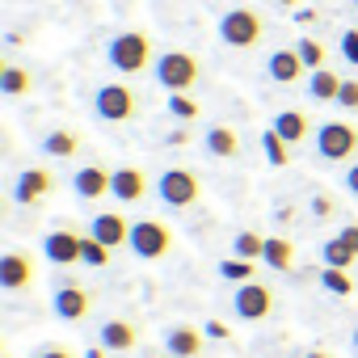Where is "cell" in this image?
I'll list each match as a JSON object with an SVG mask.
<instances>
[{"instance_id": "obj_30", "label": "cell", "mask_w": 358, "mask_h": 358, "mask_svg": "<svg viewBox=\"0 0 358 358\" xmlns=\"http://www.w3.org/2000/svg\"><path fill=\"white\" fill-rule=\"evenodd\" d=\"M110 253H114L110 245H101L97 236H85V262H80V266H89V270H106V266H110Z\"/></svg>"}, {"instance_id": "obj_23", "label": "cell", "mask_w": 358, "mask_h": 358, "mask_svg": "<svg viewBox=\"0 0 358 358\" xmlns=\"http://www.w3.org/2000/svg\"><path fill=\"white\" fill-rule=\"evenodd\" d=\"M262 262H266L270 270H278V274H291V266H295V245H291L287 236H266Z\"/></svg>"}, {"instance_id": "obj_26", "label": "cell", "mask_w": 358, "mask_h": 358, "mask_svg": "<svg viewBox=\"0 0 358 358\" xmlns=\"http://www.w3.org/2000/svg\"><path fill=\"white\" fill-rule=\"evenodd\" d=\"M262 152H266V160L274 164V169H287L291 164V143L270 127V131H262Z\"/></svg>"}, {"instance_id": "obj_1", "label": "cell", "mask_w": 358, "mask_h": 358, "mask_svg": "<svg viewBox=\"0 0 358 358\" xmlns=\"http://www.w3.org/2000/svg\"><path fill=\"white\" fill-rule=\"evenodd\" d=\"M106 64H110L118 76H139V72H148V68L156 64L152 38H148L143 30H122V34H114V38L106 43Z\"/></svg>"}, {"instance_id": "obj_31", "label": "cell", "mask_w": 358, "mask_h": 358, "mask_svg": "<svg viewBox=\"0 0 358 358\" xmlns=\"http://www.w3.org/2000/svg\"><path fill=\"white\" fill-rule=\"evenodd\" d=\"M295 51H299V59L308 64V72H316V68H324V43H316V38H299L295 43Z\"/></svg>"}, {"instance_id": "obj_11", "label": "cell", "mask_w": 358, "mask_h": 358, "mask_svg": "<svg viewBox=\"0 0 358 358\" xmlns=\"http://www.w3.org/2000/svg\"><path fill=\"white\" fill-rule=\"evenodd\" d=\"M43 257L51 266H80L85 262V236L72 228H55L43 236Z\"/></svg>"}, {"instance_id": "obj_28", "label": "cell", "mask_w": 358, "mask_h": 358, "mask_svg": "<svg viewBox=\"0 0 358 358\" xmlns=\"http://www.w3.org/2000/svg\"><path fill=\"white\" fill-rule=\"evenodd\" d=\"M320 257H324V266H337V270H350V266L358 262V257H354V253H350V249H345V245L337 241V236H329V241H324Z\"/></svg>"}, {"instance_id": "obj_41", "label": "cell", "mask_w": 358, "mask_h": 358, "mask_svg": "<svg viewBox=\"0 0 358 358\" xmlns=\"http://www.w3.org/2000/svg\"><path fill=\"white\" fill-rule=\"evenodd\" d=\"M203 333H207V337H228V329H224V324H220V320H211V324H207V329H203Z\"/></svg>"}, {"instance_id": "obj_38", "label": "cell", "mask_w": 358, "mask_h": 358, "mask_svg": "<svg viewBox=\"0 0 358 358\" xmlns=\"http://www.w3.org/2000/svg\"><path fill=\"white\" fill-rule=\"evenodd\" d=\"M341 186H345V190H350V194L358 199V160H354V164L345 169V177H341Z\"/></svg>"}, {"instance_id": "obj_9", "label": "cell", "mask_w": 358, "mask_h": 358, "mask_svg": "<svg viewBox=\"0 0 358 358\" xmlns=\"http://www.w3.org/2000/svg\"><path fill=\"white\" fill-rule=\"evenodd\" d=\"M232 312H236L241 320H266V316L274 312V291H270L266 282L249 278V282H241V287L232 291Z\"/></svg>"}, {"instance_id": "obj_17", "label": "cell", "mask_w": 358, "mask_h": 358, "mask_svg": "<svg viewBox=\"0 0 358 358\" xmlns=\"http://www.w3.org/2000/svg\"><path fill=\"white\" fill-rule=\"evenodd\" d=\"M114 199H118L122 207H135V203L148 199V173H143L139 164H122V169H114Z\"/></svg>"}, {"instance_id": "obj_13", "label": "cell", "mask_w": 358, "mask_h": 358, "mask_svg": "<svg viewBox=\"0 0 358 358\" xmlns=\"http://www.w3.org/2000/svg\"><path fill=\"white\" fill-rule=\"evenodd\" d=\"M34 278H38V266L26 249L0 253V287L5 291H26V287H34Z\"/></svg>"}, {"instance_id": "obj_7", "label": "cell", "mask_w": 358, "mask_h": 358, "mask_svg": "<svg viewBox=\"0 0 358 358\" xmlns=\"http://www.w3.org/2000/svg\"><path fill=\"white\" fill-rule=\"evenodd\" d=\"M93 110H97L101 122H131V118L139 114V97H135L131 85L110 80V85H101V89L93 93Z\"/></svg>"}, {"instance_id": "obj_34", "label": "cell", "mask_w": 358, "mask_h": 358, "mask_svg": "<svg viewBox=\"0 0 358 358\" xmlns=\"http://www.w3.org/2000/svg\"><path fill=\"white\" fill-rule=\"evenodd\" d=\"M337 110L358 114V80H345V85H341V93H337Z\"/></svg>"}, {"instance_id": "obj_44", "label": "cell", "mask_w": 358, "mask_h": 358, "mask_svg": "<svg viewBox=\"0 0 358 358\" xmlns=\"http://www.w3.org/2000/svg\"><path fill=\"white\" fill-rule=\"evenodd\" d=\"M303 358H329V354H324V350H308Z\"/></svg>"}, {"instance_id": "obj_29", "label": "cell", "mask_w": 358, "mask_h": 358, "mask_svg": "<svg viewBox=\"0 0 358 358\" xmlns=\"http://www.w3.org/2000/svg\"><path fill=\"white\" fill-rule=\"evenodd\" d=\"M320 287H324V291H333V295H350V291H354V278H350V270L324 266V270H320Z\"/></svg>"}, {"instance_id": "obj_6", "label": "cell", "mask_w": 358, "mask_h": 358, "mask_svg": "<svg viewBox=\"0 0 358 358\" xmlns=\"http://www.w3.org/2000/svg\"><path fill=\"white\" fill-rule=\"evenodd\" d=\"M316 152L329 164H345L358 156V127L354 122H320L316 127Z\"/></svg>"}, {"instance_id": "obj_8", "label": "cell", "mask_w": 358, "mask_h": 358, "mask_svg": "<svg viewBox=\"0 0 358 358\" xmlns=\"http://www.w3.org/2000/svg\"><path fill=\"white\" fill-rule=\"evenodd\" d=\"M51 190H55V173L43 169V164H34V169H22L13 177V190L9 194H13L17 207H38V203L51 199Z\"/></svg>"}, {"instance_id": "obj_35", "label": "cell", "mask_w": 358, "mask_h": 358, "mask_svg": "<svg viewBox=\"0 0 358 358\" xmlns=\"http://www.w3.org/2000/svg\"><path fill=\"white\" fill-rule=\"evenodd\" d=\"M341 55H345V64L358 68V30H345L341 34Z\"/></svg>"}, {"instance_id": "obj_10", "label": "cell", "mask_w": 358, "mask_h": 358, "mask_svg": "<svg viewBox=\"0 0 358 358\" xmlns=\"http://www.w3.org/2000/svg\"><path fill=\"white\" fill-rule=\"evenodd\" d=\"M72 194L80 203H101L106 194H114V169H106V164H80L72 173Z\"/></svg>"}, {"instance_id": "obj_36", "label": "cell", "mask_w": 358, "mask_h": 358, "mask_svg": "<svg viewBox=\"0 0 358 358\" xmlns=\"http://www.w3.org/2000/svg\"><path fill=\"white\" fill-rule=\"evenodd\" d=\"M337 241H341V245H345V249L358 257V224H345V228H337Z\"/></svg>"}, {"instance_id": "obj_3", "label": "cell", "mask_w": 358, "mask_h": 358, "mask_svg": "<svg viewBox=\"0 0 358 358\" xmlns=\"http://www.w3.org/2000/svg\"><path fill=\"white\" fill-rule=\"evenodd\" d=\"M156 194L169 211H190L203 199V177L194 169H164L156 182Z\"/></svg>"}, {"instance_id": "obj_32", "label": "cell", "mask_w": 358, "mask_h": 358, "mask_svg": "<svg viewBox=\"0 0 358 358\" xmlns=\"http://www.w3.org/2000/svg\"><path fill=\"white\" fill-rule=\"evenodd\" d=\"M308 211H312V220H316V224H324V220H333V215H337V203H333V194L316 190V194L308 199Z\"/></svg>"}, {"instance_id": "obj_45", "label": "cell", "mask_w": 358, "mask_h": 358, "mask_svg": "<svg viewBox=\"0 0 358 358\" xmlns=\"http://www.w3.org/2000/svg\"><path fill=\"white\" fill-rule=\"evenodd\" d=\"M156 358H169V354H156Z\"/></svg>"}, {"instance_id": "obj_5", "label": "cell", "mask_w": 358, "mask_h": 358, "mask_svg": "<svg viewBox=\"0 0 358 358\" xmlns=\"http://www.w3.org/2000/svg\"><path fill=\"white\" fill-rule=\"evenodd\" d=\"M173 245H177V236H173L169 224H160V220H135L131 224V245L127 249L139 262H160V257L173 253Z\"/></svg>"}, {"instance_id": "obj_12", "label": "cell", "mask_w": 358, "mask_h": 358, "mask_svg": "<svg viewBox=\"0 0 358 358\" xmlns=\"http://www.w3.org/2000/svg\"><path fill=\"white\" fill-rule=\"evenodd\" d=\"M51 308H55V316H59V320H68V324H80V320L93 312V291L68 278L64 287H55V299H51Z\"/></svg>"}, {"instance_id": "obj_16", "label": "cell", "mask_w": 358, "mask_h": 358, "mask_svg": "<svg viewBox=\"0 0 358 358\" xmlns=\"http://www.w3.org/2000/svg\"><path fill=\"white\" fill-rule=\"evenodd\" d=\"M266 76H270L274 85H295V80L308 76V64L299 59L295 47H278V51H270V59H266Z\"/></svg>"}, {"instance_id": "obj_40", "label": "cell", "mask_w": 358, "mask_h": 358, "mask_svg": "<svg viewBox=\"0 0 358 358\" xmlns=\"http://www.w3.org/2000/svg\"><path fill=\"white\" fill-rule=\"evenodd\" d=\"M295 22H299V26H312V22H316V13H312V9H295Z\"/></svg>"}, {"instance_id": "obj_19", "label": "cell", "mask_w": 358, "mask_h": 358, "mask_svg": "<svg viewBox=\"0 0 358 358\" xmlns=\"http://www.w3.org/2000/svg\"><path fill=\"white\" fill-rule=\"evenodd\" d=\"M270 127H274V131H278L291 148H295V143H303L308 135H316V131H312V118H308L303 110H278Z\"/></svg>"}, {"instance_id": "obj_27", "label": "cell", "mask_w": 358, "mask_h": 358, "mask_svg": "<svg viewBox=\"0 0 358 358\" xmlns=\"http://www.w3.org/2000/svg\"><path fill=\"white\" fill-rule=\"evenodd\" d=\"M199 110H203V106H199L190 93H169V114H173L177 122H194Z\"/></svg>"}, {"instance_id": "obj_42", "label": "cell", "mask_w": 358, "mask_h": 358, "mask_svg": "<svg viewBox=\"0 0 358 358\" xmlns=\"http://www.w3.org/2000/svg\"><path fill=\"white\" fill-rule=\"evenodd\" d=\"M274 5H282V9H299L303 0H274Z\"/></svg>"}, {"instance_id": "obj_46", "label": "cell", "mask_w": 358, "mask_h": 358, "mask_svg": "<svg viewBox=\"0 0 358 358\" xmlns=\"http://www.w3.org/2000/svg\"><path fill=\"white\" fill-rule=\"evenodd\" d=\"M354 9H358V0H354Z\"/></svg>"}, {"instance_id": "obj_2", "label": "cell", "mask_w": 358, "mask_h": 358, "mask_svg": "<svg viewBox=\"0 0 358 358\" xmlns=\"http://www.w3.org/2000/svg\"><path fill=\"white\" fill-rule=\"evenodd\" d=\"M152 72H156L160 89H169V93H190L203 80V64L194 51H164V55H156Z\"/></svg>"}, {"instance_id": "obj_25", "label": "cell", "mask_w": 358, "mask_h": 358, "mask_svg": "<svg viewBox=\"0 0 358 358\" xmlns=\"http://www.w3.org/2000/svg\"><path fill=\"white\" fill-rule=\"evenodd\" d=\"M232 253L245 257V262H262V253H266V236L253 232V228H241V232L232 236Z\"/></svg>"}, {"instance_id": "obj_24", "label": "cell", "mask_w": 358, "mask_h": 358, "mask_svg": "<svg viewBox=\"0 0 358 358\" xmlns=\"http://www.w3.org/2000/svg\"><path fill=\"white\" fill-rule=\"evenodd\" d=\"M30 89H34V76L22 64H5V68H0V93H5V97H26Z\"/></svg>"}, {"instance_id": "obj_33", "label": "cell", "mask_w": 358, "mask_h": 358, "mask_svg": "<svg viewBox=\"0 0 358 358\" xmlns=\"http://www.w3.org/2000/svg\"><path fill=\"white\" fill-rule=\"evenodd\" d=\"M220 274L232 278V282H236V278L249 282V278H253V262H245V257H228V262H220Z\"/></svg>"}, {"instance_id": "obj_37", "label": "cell", "mask_w": 358, "mask_h": 358, "mask_svg": "<svg viewBox=\"0 0 358 358\" xmlns=\"http://www.w3.org/2000/svg\"><path fill=\"white\" fill-rule=\"evenodd\" d=\"M38 358H76V354H72L68 345H55V341H47V345L38 350Z\"/></svg>"}, {"instance_id": "obj_15", "label": "cell", "mask_w": 358, "mask_h": 358, "mask_svg": "<svg viewBox=\"0 0 358 358\" xmlns=\"http://www.w3.org/2000/svg\"><path fill=\"white\" fill-rule=\"evenodd\" d=\"M97 345H106V350H114V354H127V350L139 345V324L127 320V316H110V320H101V329H97Z\"/></svg>"}, {"instance_id": "obj_43", "label": "cell", "mask_w": 358, "mask_h": 358, "mask_svg": "<svg viewBox=\"0 0 358 358\" xmlns=\"http://www.w3.org/2000/svg\"><path fill=\"white\" fill-rule=\"evenodd\" d=\"M350 345H354V354H358V324L350 329Z\"/></svg>"}, {"instance_id": "obj_20", "label": "cell", "mask_w": 358, "mask_h": 358, "mask_svg": "<svg viewBox=\"0 0 358 358\" xmlns=\"http://www.w3.org/2000/svg\"><path fill=\"white\" fill-rule=\"evenodd\" d=\"M203 148H207L215 160H236V156H241V135H236L232 127L215 122V127H207V135H203Z\"/></svg>"}, {"instance_id": "obj_18", "label": "cell", "mask_w": 358, "mask_h": 358, "mask_svg": "<svg viewBox=\"0 0 358 358\" xmlns=\"http://www.w3.org/2000/svg\"><path fill=\"white\" fill-rule=\"evenodd\" d=\"M89 236H97V241L110 245V249H127V245H131V224H127L118 211H97L93 224H89Z\"/></svg>"}, {"instance_id": "obj_14", "label": "cell", "mask_w": 358, "mask_h": 358, "mask_svg": "<svg viewBox=\"0 0 358 358\" xmlns=\"http://www.w3.org/2000/svg\"><path fill=\"white\" fill-rule=\"evenodd\" d=\"M160 345L169 358H203L207 350V333H199L194 324H169L160 333Z\"/></svg>"}, {"instance_id": "obj_21", "label": "cell", "mask_w": 358, "mask_h": 358, "mask_svg": "<svg viewBox=\"0 0 358 358\" xmlns=\"http://www.w3.org/2000/svg\"><path fill=\"white\" fill-rule=\"evenodd\" d=\"M341 85H345V80H341L333 68H316V72H308V97H312V101H337Z\"/></svg>"}, {"instance_id": "obj_4", "label": "cell", "mask_w": 358, "mask_h": 358, "mask_svg": "<svg viewBox=\"0 0 358 358\" xmlns=\"http://www.w3.org/2000/svg\"><path fill=\"white\" fill-rule=\"evenodd\" d=\"M220 38H224L228 47H236V51H253V47L266 38V22H262L257 9L236 5V9H228V13L220 17Z\"/></svg>"}, {"instance_id": "obj_22", "label": "cell", "mask_w": 358, "mask_h": 358, "mask_svg": "<svg viewBox=\"0 0 358 358\" xmlns=\"http://www.w3.org/2000/svg\"><path fill=\"white\" fill-rule=\"evenodd\" d=\"M43 152H47V156H55V160H72V156L80 152V135H76V131H68V127H55V131H47V135H43Z\"/></svg>"}, {"instance_id": "obj_39", "label": "cell", "mask_w": 358, "mask_h": 358, "mask_svg": "<svg viewBox=\"0 0 358 358\" xmlns=\"http://www.w3.org/2000/svg\"><path fill=\"white\" fill-rule=\"evenodd\" d=\"M186 143H190V131H186V127H177V131L169 135V148H186Z\"/></svg>"}]
</instances>
